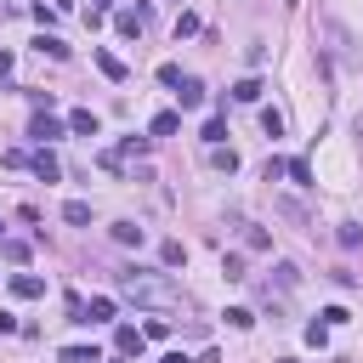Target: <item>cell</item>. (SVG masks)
Masks as SVG:
<instances>
[{
	"label": "cell",
	"instance_id": "cell-29",
	"mask_svg": "<svg viewBox=\"0 0 363 363\" xmlns=\"http://www.w3.org/2000/svg\"><path fill=\"white\" fill-rule=\"evenodd\" d=\"M267 244H272V239L261 233V227H244V250H267Z\"/></svg>",
	"mask_w": 363,
	"mask_h": 363
},
{
	"label": "cell",
	"instance_id": "cell-20",
	"mask_svg": "<svg viewBox=\"0 0 363 363\" xmlns=\"http://www.w3.org/2000/svg\"><path fill=\"white\" fill-rule=\"evenodd\" d=\"M170 335V318H148V324H142V341H165Z\"/></svg>",
	"mask_w": 363,
	"mask_h": 363
},
{
	"label": "cell",
	"instance_id": "cell-8",
	"mask_svg": "<svg viewBox=\"0 0 363 363\" xmlns=\"http://www.w3.org/2000/svg\"><path fill=\"white\" fill-rule=\"evenodd\" d=\"M272 284H279V295H290L295 284H301V267H290V261H279V267H272ZM267 284V290H272Z\"/></svg>",
	"mask_w": 363,
	"mask_h": 363
},
{
	"label": "cell",
	"instance_id": "cell-17",
	"mask_svg": "<svg viewBox=\"0 0 363 363\" xmlns=\"http://www.w3.org/2000/svg\"><path fill=\"white\" fill-rule=\"evenodd\" d=\"M159 261H165V267H182V261H188V250H182L176 239H165V244H159Z\"/></svg>",
	"mask_w": 363,
	"mask_h": 363
},
{
	"label": "cell",
	"instance_id": "cell-10",
	"mask_svg": "<svg viewBox=\"0 0 363 363\" xmlns=\"http://www.w3.org/2000/svg\"><path fill=\"white\" fill-rule=\"evenodd\" d=\"M97 68H103V74H108L114 85H125V74H131V68H125V63H119L114 52H97Z\"/></svg>",
	"mask_w": 363,
	"mask_h": 363
},
{
	"label": "cell",
	"instance_id": "cell-13",
	"mask_svg": "<svg viewBox=\"0 0 363 363\" xmlns=\"http://www.w3.org/2000/svg\"><path fill=\"white\" fill-rule=\"evenodd\" d=\"M114 244H142V227L136 221H114Z\"/></svg>",
	"mask_w": 363,
	"mask_h": 363
},
{
	"label": "cell",
	"instance_id": "cell-5",
	"mask_svg": "<svg viewBox=\"0 0 363 363\" xmlns=\"http://www.w3.org/2000/svg\"><path fill=\"white\" fill-rule=\"evenodd\" d=\"M108 318H114V301L108 295H91L85 312H80V324H108Z\"/></svg>",
	"mask_w": 363,
	"mask_h": 363
},
{
	"label": "cell",
	"instance_id": "cell-14",
	"mask_svg": "<svg viewBox=\"0 0 363 363\" xmlns=\"http://www.w3.org/2000/svg\"><path fill=\"white\" fill-rule=\"evenodd\" d=\"M63 221L85 227V221H91V205H85V199H68V205H63Z\"/></svg>",
	"mask_w": 363,
	"mask_h": 363
},
{
	"label": "cell",
	"instance_id": "cell-27",
	"mask_svg": "<svg viewBox=\"0 0 363 363\" xmlns=\"http://www.w3.org/2000/svg\"><path fill=\"white\" fill-rule=\"evenodd\" d=\"M306 341H312L318 352H324V346H329V324H306Z\"/></svg>",
	"mask_w": 363,
	"mask_h": 363
},
{
	"label": "cell",
	"instance_id": "cell-26",
	"mask_svg": "<svg viewBox=\"0 0 363 363\" xmlns=\"http://www.w3.org/2000/svg\"><path fill=\"white\" fill-rule=\"evenodd\" d=\"M63 363H97V352L91 346H63Z\"/></svg>",
	"mask_w": 363,
	"mask_h": 363
},
{
	"label": "cell",
	"instance_id": "cell-9",
	"mask_svg": "<svg viewBox=\"0 0 363 363\" xmlns=\"http://www.w3.org/2000/svg\"><path fill=\"white\" fill-rule=\"evenodd\" d=\"M142 23H148V12H136V6H131V12H119V17H114V29H119V34H125V40H136V34H142Z\"/></svg>",
	"mask_w": 363,
	"mask_h": 363
},
{
	"label": "cell",
	"instance_id": "cell-7",
	"mask_svg": "<svg viewBox=\"0 0 363 363\" xmlns=\"http://www.w3.org/2000/svg\"><path fill=\"white\" fill-rule=\"evenodd\" d=\"M176 97H182V114H188V108H199V103H205V85H199L193 74H182V85H176Z\"/></svg>",
	"mask_w": 363,
	"mask_h": 363
},
{
	"label": "cell",
	"instance_id": "cell-25",
	"mask_svg": "<svg viewBox=\"0 0 363 363\" xmlns=\"http://www.w3.org/2000/svg\"><path fill=\"white\" fill-rule=\"evenodd\" d=\"M335 239H341L346 250H357V244H363V227H357V221H346V227H341V233H335Z\"/></svg>",
	"mask_w": 363,
	"mask_h": 363
},
{
	"label": "cell",
	"instance_id": "cell-19",
	"mask_svg": "<svg viewBox=\"0 0 363 363\" xmlns=\"http://www.w3.org/2000/svg\"><path fill=\"white\" fill-rule=\"evenodd\" d=\"M261 131H267V136H284V114H279V108H261Z\"/></svg>",
	"mask_w": 363,
	"mask_h": 363
},
{
	"label": "cell",
	"instance_id": "cell-4",
	"mask_svg": "<svg viewBox=\"0 0 363 363\" xmlns=\"http://www.w3.org/2000/svg\"><path fill=\"white\" fill-rule=\"evenodd\" d=\"M12 295H17V301H40V295H45V279H34V272H17V279H12Z\"/></svg>",
	"mask_w": 363,
	"mask_h": 363
},
{
	"label": "cell",
	"instance_id": "cell-22",
	"mask_svg": "<svg viewBox=\"0 0 363 363\" xmlns=\"http://www.w3.org/2000/svg\"><path fill=\"white\" fill-rule=\"evenodd\" d=\"M221 272H227L233 284H239V279H250V272H244V255H221Z\"/></svg>",
	"mask_w": 363,
	"mask_h": 363
},
{
	"label": "cell",
	"instance_id": "cell-34",
	"mask_svg": "<svg viewBox=\"0 0 363 363\" xmlns=\"http://www.w3.org/2000/svg\"><path fill=\"white\" fill-rule=\"evenodd\" d=\"M159 363H188V357H182V352H165V357H159Z\"/></svg>",
	"mask_w": 363,
	"mask_h": 363
},
{
	"label": "cell",
	"instance_id": "cell-18",
	"mask_svg": "<svg viewBox=\"0 0 363 363\" xmlns=\"http://www.w3.org/2000/svg\"><path fill=\"white\" fill-rule=\"evenodd\" d=\"M34 45H40V52H45V57H57V63H63V57H68V45H63V40H57V34H40V40H34Z\"/></svg>",
	"mask_w": 363,
	"mask_h": 363
},
{
	"label": "cell",
	"instance_id": "cell-11",
	"mask_svg": "<svg viewBox=\"0 0 363 363\" xmlns=\"http://www.w3.org/2000/svg\"><path fill=\"white\" fill-rule=\"evenodd\" d=\"M148 131H154V136H176V131H182V114H176V108H165V114H154V125H148Z\"/></svg>",
	"mask_w": 363,
	"mask_h": 363
},
{
	"label": "cell",
	"instance_id": "cell-2",
	"mask_svg": "<svg viewBox=\"0 0 363 363\" xmlns=\"http://www.w3.org/2000/svg\"><path fill=\"white\" fill-rule=\"evenodd\" d=\"M272 216H284V221L306 227V205H301V199H290V193H272Z\"/></svg>",
	"mask_w": 363,
	"mask_h": 363
},
{
	"label": "cell",
	"instance_id": "cell-28",
	"mask_svg": "<svg viewBox=\"0 0 363 363\" xmlns=\"http://www.w3.org/2000/svg\"><path fill=\"white\" fill-rule=\"evenodd\" d=\"M205 142H210V148H221V142H227V125H221V119H210V125H205Z\"/></svg>",
	"mask_w": 363,
	"mask_h": 363
},
{
	"label": "cell",
	"instance_id": "cell-24",
	"mask_svg": "<svg viewBox=\"0 0 363 363\" xmlns=\"http://www.w3.org/2000/svg\"><path fill=\"white\" fill-rule=\"evenodd\" d=\"M34 136H40V142H52V136H63V125H57V119H45V114H40V119H34Z\"/></svg>",
	"mask_w": 363,
	"mask_h": 363
},
{
	"label": "cell",
	"instance_id": "cell-37",
	"mask_svg": "<svg viewBox=\"0 0 363 363\" xmlns=\"http://www.w3.org/2000/svg\"><path fill=\"white\" fill-rule=\"evenodd\" d=\"M103 6H114V0H97V12H103Z\"/></svg>",
	"mask_w": 363,
	"mask_h": 363
},
{
	"label": "cell",
	"instance_id": "cell-36",
	"mask_svg": "<svg viewBox=\"0 0 363 363\" xmlns=\"http://www.w3.org/2000/svg\"><path fill=\"white\" fill-rule=\"evenodd\" d=\"M52 6H74V0H52Z\"/></svg>",
	"mask_w": 363,
	"mask_h": 363
},
{
	"label": "cell",
	"instance_id": "cell-15",
	"mask_svg": "<svg viewBox=\"0 0 363 363\" xmlns=\"http://www.w3.org/2000/svg\"><path fill=\"white\" fill-rule=\"evenodd\" d=\"M233 97H239V103H261V80H255V74L239 80V85H233Z\"/></svg>",
	"mask_w": 363,
	"mask_h": 363
},
{
	"label": "cell",
	"instance_id": "cell-38",
	"mask_svg": "<svg viewBox=\"0 0 363 363\" xmlns=\"http://www.w3.org/2000/svg\"><path fill=\"white\" fill-rule=\"evenodd\" d=\"M0 239H6V227H0Z\"/></svg>",
	"mask_w": 363,
	"mask_h": 363
},
{
	"label": "cell",
	"instance_id": "cell-6",
	"mask_svg": "<svg viewBox=\"0 0 363 363\" xmlns=\"http://www.w3.org/2000/svg\"><path fill=\"white\" fill-rule=\"evenodd\" d=\"M29 165H34V176H40V182H57V176H63V165H57V154H52V148H40Z\"/></svg>",
	"mask_w": 363,
	"mask_h": 363
},
{
	"label": "cell",
	"instance_id": "cell-21",
	"mask_svg": "<svg viewBox=\"0 0 363 363\" xmlns=\"http://www.w3.org/2000/svg\"><path fill=\"white\" fill-rule=\"evenodd\" d=\"M284 176H295L301 188H312V165H306V159H290V165H284Z\"/></svg>",
	"mask_w": 363,
	"mask_h": 363
},
{
	"label": "cell",
	"instance_id": "cell-33",
	"mask_svg": "<svg viewBox=\"0 0 363 363\" xmlns=\"http://www.w3.org/2000/svg\"><path fill=\"white\" fill-rule=\"evenodd\" d=\"M0 74H12V52H0Z\"/></svg>",
	"mask_w": 363,
	"mask_h": 363
},
{
	"label": "cell",
	"instance_id": "cell-35",
	"mask_svg": "<svg viewBox=\"0 0 363 363\" xmlns=\"http://www.w3.org/2000/svg\"><path fill=\"white\" fill-rule=\"evenodd\" d=\"M199 363H221V352H199Z\"/></svg>",
	"mask_w": 363,
	"mask_h": 363
},
{
	"label": "cell",
	"instance_id": "cell-30",
	"mask_svg": "<svg viewBox=\"0 0 363 363\" xmlns=\"http://www.w3.org/2000/svg\"><path fill=\"white\" fill-rule=\"evenodd\" d=\"M0 250H6V261H29V244H23V239H6Z\"/></svg>",
	"mask_w": 363,
	"mask_h": 363
},
{
	"label": "cell",
	"instance_id": "cell-16",
	"mask_svg": "<svg viewBox=\"0 0 363 363\" xmlns=\"http://www.w3.org/2000/svg\"><path fill=\"white\" fill-rule=\"evenodd\" d=\"M210 165L233 176V170H239V154H233V148H210Z\"/></svg>",
	"mask_w": 363,
	"mask_h": 363
},
{
	"label": "cell",
	"instance_id": "cell-12",
	"mask_svg": "<svg viewBox=\"0 0 363 363\" xmlns=\"http://www.w3.org/2000/svg\"><path fill=\"white\" fill-rule=\"evenodd\" d=\"M68 125H74V136H97V114H91V108H74Z\"/></svg>",
	"mask_w": 363,
	"mask_h": 363
},
{
	"label": "cell",
	"instance_id": "cell-1",
	"mask_svg": "<svg viewBox=\"0 0 363 363\" xmlns=\"http://www.w3.org/2000/svg\"><path fill=\"white\" fill-rule=\"evenodd\" d=\"M119 295H125V301H142V306H159V312L182 306V290H176V279H170V272H148V267H131V272H119Z\"/></svg>",
	"mask_w": 363,
	"mask_h": 363
},
{
	"label": "cell",
	"instance_id": "cell-32",
	"mask_svg": "<svg viewBox=\"0 0 363 363\" xmlns=\"http://www.w3.org/2000/svg\"><path fill=\"white\" fill-rule=\"evenodd\" d=\"M12 329H17V318H12V312H0V335H12Z\"/></svg>",
	"mask_w": 363,
	"mask_h": 363
},
{
	"label": "cell",
	"instance_id": "cell-23",
	"mask_svg": "<svg viewBox=\"0 0 363 363\" xmlns=\"http://www.w3.org/2000/svg\"><path fill=\"white\" fill-rule=\"evenodd\" d=\"M227 324H233V329H250L255 312H250V306H227Z\"/></svg>",
	"mask_w": 363,
	"mask_h": 363
},
{
	"label": "cell",
	"instance_id": "cell-31",
	"mask_svg": "<svg viewBox=\"0 0 363 363\" xmlns=\"http://www.w3.org/2000/svg\"><path fill=\"white\" fill-rule=\"evenodd\" d=\"M182 34H199V17H193V12H182V17H176V40H182Z\"/></svg>",
	"mask_w": 363,
	"mask_h": 363
},
{
	"label": "cell",
	"instance_id": "cell-3",
	"mask_svg": "<svg viewBox=\"0 0 363 363\" xmlns=\"http://www.w3.org/2000/svg\"><path fill=\"white\" fill-rule=\"evenodd\" d=\"M114 346H119V357H142L148 341H142V329H131V324H125V329H114Z\"/></svg>",
	"mask_w": 363,
	"mask_h": 363
}]
</instances>
